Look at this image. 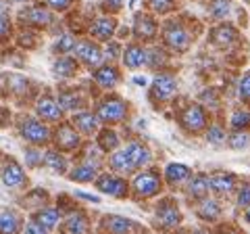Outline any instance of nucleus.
I'll return each mask as SVG.
<instances>
[{
  "label": "nucleus",
  "mask_w": 250,
  "mask_h": 234,
  "mask_svg": "<svg viewBox=\"0 0 250 234\" xmlns=\"http://www.w3.org/2000/svg\"><path fill=\"white\" fill-rule=\"evenodd\" d=\"M48 2V6H52V9L57 11H65L69 4H71V0H46Z\"/></svg>",
  "instance_id": "obj_44"
},
{
  "label": "nucleus",
  "mask_w": 250,
  "mask_h": 234,
  "mask_svg": "<svg viewBox=\"0 0 250 234\" xmlns=\"http://www.w3.org/2000/svg\"><path fill=\"white\" fill-rule=\"evenodd\" d=\"M246 220H248V222H250V211H248V213H246Z\"/></svg>",
  "instance_id": "obj_52"
},
{
  "label": "nucleus",
  "mask_w": 250,
  "mask_h": 234,
  "mask_svg": "<svg viewBox=\"0 0 250 234\" xmlns=\"http://www.w3.org/2000/svg\"><path fill=\"white\" fill-rule=\"evenodd\" d=\"M23 234H48V230L42 228V226L34 220V222H29V224L25 226V230H23Z\"/></svg>",
  "instance_id": "obj_43"
},
{
  "label": "nucleus",
  "mask_w": 250,
  "mask_h": 234,
  "mask_svg": "<svg viewBox=\"0 0 250 234\" xmlns=\"http://www.w3.org/2000/svg\"><path fill=\"white\" fill-rule=\"evenodd\" d=\"M115 27H117V21L113 17H98L96 21L92 23L90 32L96 40H111V36L115 34Z\"/></svg>",
  "instance_id": "obj_14"
},
{
  "label": "nucleus",
  "mask_w": 250,
  "mask_h": 234,
  "mask_svg": "<svg viewBox=\"0 0 250 234\" xmlns=\"http://www.w3.org/2000/svg\"><path fill=\"white\" fill-rule=\"evenodd\" d=\"M225 234H231V232H225Z\"/></svg>",
  "instance_id": "obj_53"
},
{
  "label": "nucleus",
  "mask_w": 250,
  "mask_h": 234,
  "mask_svg": "<svg viewBox=\"0 0 250 234\" xmlns=\"http://www.w3.org/2000/svg\"><path fill=\"white\" fill-rule=\"evenodd\" d=\"M208 11H210V15H213V17L223 19L225 15L229 13V0H213V2H210V6H208Z\"/></svg>",
  "instance_id": "obj_36"
},
{
  "label": "nucleus",
  "mask_w": 250,
  "mask_h": 234,
  "mask_svg": "<svg viewBox=\"0 0 250 234\" xmlns=\"http://www.w3.org/2000/svg\"><path fill=\"white\" fill-rule=\"evenodd\" d=\"M36 113L46 121H61L62 117V107L59 105V100H54L52 96H42L36 103Z\"/></svg>",
  "instance_id": "obj_6"
},
{
  "label": "nucleus",
  "mask_w": 250,
  "mask_h": 234,
  "mask_svg": "<svg viewBox=\"0 0 250 234\" xmlns=\"http://www.w3.org/2000/svg\"><path fill=\"white\" fill-rule=\"evenodd\" d=\"M75 54L77 59L82 61V63H85L88 67H96L100 61H103V52H100V48L94 42L85 40V42H80L75 46Z\"/></svg>",
  "instance_id": "obj_8"
},
{
  "label": "nucleus",
  "mask_w": 250,
  "mask_h": 234,
  "mask_svg": "<svg viewBox=\"0 0 250 234\" xmlns=\"http://www.w3.org/2000/svg\"><path fill=\"white\" fill-rule=\"evenodd\" d=\"M108 163H111V167L115 171H119V174H131L136 167H134V163H131V159L127 157V153L123 151H115L111 155V159H108Z\"/></svg>",
  "instance_id": "obj_24"
},
{
  "label": "nucleus",
  "mask_w": 250,
  "mask_h": 234,
  "mask_svg": "<svg viewBox=\"0 0 250 234\" xmlns=\"http://www.w3.org/2000/svg\"><path fill=\"white\" fill-rule=\"evenodd\" d=\"M121 2L123 0H104V6L111 11H117V9H121Z\"/></svg>",
  "instance_id": "obj_47"
},
{
  "label": "nucleus",
  "mask_w": 250,
  "mask_h": 234,
  "mask_svg": "<svg viewBox=\"0 0 250 234\" xmlns=\"http://www.w3.org/2000/svg\"><path fill=\"white\" fill-rule=\"evenodd\" d=\"M73 123L75 128L83 132V134H94L98 130V117L94 113H88V111H82V113H75L73 115Z\"/></svg>",
  "instance_id": "obj_19"
},
{
  "label": "nucleus",
  "mask_w": 250,
  "mask_h": 234,
  "mask_svg": "<svg viewBox=\"0 0 250 234\" xmlns=\"http://www.w3.org/2000/svg\"><path fill=\"white\" fill-rule=\"evenodd\" d=\"M96 186L100 192L104 194H111V197H117V199H123L127 197V182L123 180L119 176H111V174H103L96 180Z\"/></svg>",
  "instance_id": "obj_4"
},
{
  "label": "nucleus",
  "mask_w": 250,
  "mask_h": 234,
  "mask_svg": "<svg viewBox=\"0 0 250 234\" xmlns=\"http://www.w3.org/2000/svg\"><path fill=\"white\" fill-rule=\"evenodd\" d=\"M69 178L75 182H92L96 178V163H83V165H77Z\"/></svg>",
  "instance_id": "obj_29"
},
{
  "label": "nucleus",
  "mask_w": 250,
  "mask_h": 234,
  "mask_svg": "<svg viewBox=\"0 0 250 234\" xmlns=\"http://www.w3.org/2000/svg\"><path fill=\"white\" fill-rule=\"evenodd\" d=\"M59 105L62 109H75L77 105H80V98H77V94H61L59 96Z\"/></svg>",
  "instance_id": "obj_40"
},
{
  "label": "nucleus",
  "mask_w": 250,
  "mask_h": 234,
  "mask_svg": "<svg viewBox=\"0 0 250 234\" xmlns=\"http://www.w3.org/2000/svg\"><path fill=\"white\" fill-rule=\"evenodd\" d=\"M231 128L236 132H246L250 128V111H236L231 115Z\"/></svg>",
  "instance_id": "obj_34"
},
{
  "label": "nucleus",
  "mask_w": 250,
  "mask_h": 234,
  "mask_svg": "<svg viewBox=\"0 0 250 234\" xmlns=\"http://www.w3.org/2000/svg\"><path fill=\"white\" fill-rule=\"evenodd\" d=\"M134 34L138 38H142V40H150V38H154V34H156L154 19L148 17V15H138L136 21H134Z\"/></svg>",
  "instance_id": "obj_18"
},
{
  "label": "nucleus",
  "mask_w": 250,
  "mask_h": 234,
  "mask_svg": "<svg viewBox=\"0 0 250 234\" xmlns=\"http://www.w3.org/2000/svg\"><path fill=\"white\" fill-rule=\"evenodd\" d=\"M134 190L138 197H154L161 190V180L154 171H142L134 178Z\"/></svg>",
  "instance_id": "obj_3"
},
{
  "label": "nucleus",
  "mask_w": 250,
  "mask_h": 234,
  "mask_svg": "<svg viewBox=\"0 0 250 234\" xmlns=\"http://www.w3.org/2000/svg\"><path fill=\"white\" fill-rule=\"evenodd\" d=\"M77 71V63L71 57H61L59 61H54V73L62 77H71Z\"/></svg>",
  "instance_id": "obj_31"
},
{
  "label": "nucleus",
  "mask_w": 250,
  "mask_h": 234,
  "mask_svg": "<svg viewBox=\"0 0 250 234\" xmlns=\"http://www.w3.org/2000/svg\"><path fill=\"white\" fill-rule=\"evenodd\" d=\"M165 42L173 50H186L188 46H190V34H188L182 25L171 23V25L165 29Z\"/></svg>",
  "instance_id": "obj_7"
},
{
  "label": "nucleus",
  "mask_w": 250,
  "mask_h": 234,
  "mask_svg": "<svg viewBox=\"0 0 250 234\" xmlns=\"http://www.w3.org/2000/svg\"><path fill=\"white\" fill-rule=\"evenodd\" d=\"M207 140H208L210 144H223V142H225V132L219 128V126L208 128V132H207Z\"/></svg>",
  "instance_id": "obj_38"
},
{
  "label": "nucleus",
  "mask_w": 250,
  "mask_h": 234,
  "mask_svg": "<svg viewBox=\"0 0 250 234\" xmlns=\"http://www.w3.org/2000/svg\"><path fill=\"white\" fill-rule=\"evenodd\" d=\"M9 32H11L9 19H6L4 15H0V38H6V36H9Z\"/></svg>",
  "instance_id": "obj_45"
},
{
  "label": "nucleus",
  "mask_w": 250,
  "mask_h": 234,
  "mask_svg": "<svg viewBox=\"0 0 250 234\" xmlns=\"http://www.w3.org/2000/svg\"><path fill=\"white\" fill-rule=\"evenodd\" d=\"M44 163L48 165L52 171H59V174H62L65 171V167H67V161H65V157L59 153V151H48L44 155Z\"/></svg>",
  "instance_id": "obj_32"
},
{
  "label": "nucleus",
  "mask_w": 250,
  "mask_h": 234,
  "mask_svg": "<svg viewBox=\"0 0 250 234\" xmlns=\"http://www.w3.org/2000/svg\"><path fill=\"white\" fill-rule=\"evenodd\" d=\"M36 222L46 230H52L54 226L61 222V211L59 209H40L36 213Z\"/></svg>",
  "instance_id": "obj_27"
},
{
  "label": "nucleus",
  "mask_w": 250,
  "mask_h": 234,
  "mask_svg": "<svg viewBox=\"0 0 250 234\" xmlns=\"http://www.w3.org/2000/svg\"><path fill=\"white\" fill-rule=\"evenodd\" d=\"M62 234H90V224L88 217L83 213H71L62 224Z\"/></svg>",
  "instance_id": "obj_16"
},
{
  "label": "nucleus",
  "mask_w": 250,
  "mask_h": 234,
  "mask_svg": "<svg viewBox=\"0 0 250 234\" xmlns=\"http://www.w3.org/2000/svg\"><path fill=\"white\" fill-rule=\"evenodd\" d=\"M196 211H198V215L202 217V220L213 222V220L219 217V213H221V207H219V203L213 201V199H202Z\"/></svg>",
  "instance_id": "obj_28"
},
{
  "label": "nucleus",
  "mask_w": 250,
  "mask_h": 234,
  "mask_svg": "<svg viewBox=\"0 0 250 234\" xmlns=\"http://www.w3.org/2000/svg\"><path fill=\"white\" fill-rule=\"evenodd\" d=\"M150 9L156 13H167L171 6H173V0H148Z\"/></svg>",
  "instance_id": "obj_39"
},
{
  "label": "nucleus",
  "mask_w": 250,
  "mask_h": 234,
  "mask_svg": "<svg viewBox=\"0 0 250 234\" xmlns=\"http://www.w3.org/2000/svg\"><path fill=\"white\" fill-rule=\"evenodd\" d=\"M21 136L31 144H44L50 140V130L46 123L29 117V119H25L21 123Z\"/></svg>",
  "instance_id": "obj_2"
},
{
  "label": "nucleus",
  "mask_w": 250,
  "mask_h": 234,
  "mask_svg": "<svg viewBox=\"0 0 250 234\" xmlns=\"http://www.w3.org/2000/svg\"><path fill=\"white\" fill-rule=\"evenodd\" d=\"M94 80L103 86V88H113V86H117V82H119V71H117L115 67H111V65H104V67L96 69Z\"/></svg>",
  "instance_id": "obj_22"
},
{
  "label": "nucleus",
  "mask_w": 250,
  "mask_h": 234,
  "mask_svg": "<svg viewBox=\"0 0 250 234\" xmlns=\"http://www.w3.org/2000/svg\"><path fill=\"white\" fill-rule=\"evenodd\" d=\"M182 126L188 132H200L207 128V113L205 109L198 107V105H192L188 107L186 111L182 113Z\"/></svg>",
  "instance_id": "obj_5"
},
{
  "label": "nucleus",
  "mask_w": 250,
  "mask_h": 234,
  "mask_svg": "<svg viewBox=\"0 0 250 234\" xmlns=\"http://www.w3.org/2000/svg\"><path fill=\"white\" fill-rule=\"evenodd\" d=\"M190 176H192V169L188 165H184V163H171V165H167V169H165V178H167L169 184H182Z\"/></svg>",
  "instance_id": "obj_21"
},
{
  "label": "nucleus",
  "mask_w": 250,
  "mask_h": 234,
  "mask_svg": "<svg viewBox=\"0 0 250 234\" xmlns=\"http://www.w3.org/2000/svg\"><path fill=\"white\" fill-rule=\"evenodd\" d=\"M117 144H119V138H117V134L113 130H103L98 136V146L103 151H113L117 149Z\"/></svg>",
  "instance_id": "obj_33"
},
{
  "label": "nucleus",
  "mask_w": 250,
  "mask_h": 234,
  "mask_svg": "<svg viewBox=\"0 0 250 234\" xmlns=\"http://www.w3.org/2000/svg\"><path fill=\"white\" fill-rule=\"evenodd\" d=\"M104 228L111 234H127L131 228H134V224H131L127 217L108 215V217H104Z\"/></svg>",
  "instance_id": "obj_23"
},
{
  "label": "nucleus",
  "mask_w": 250,
  "mask_h": 234,
  "mask_svg": "<svg viewBox=\"0 0 250 234\" xmlns=\"http://www.w3.org/2000/svg\"><path fill=\"white\" fill-rule=\"evenodd\" d=\"M2 182L9 186V188H19V186L25 182V171H23L19 163L9 161L2 167Z\"/></svg>",
  "instance_id": "obj_12"
},
{
  "label": "nucleus",
  "mask_w": 250,
  "mask_h": 234,
  "mask_svg": "<svg viewBox=\"0 0 250 234\" xmlns=\"http://www.w3.org/2000/svg\"><path fill=\"white\" fill-rule=\"evenodd\" d=\"M125 153H127V157L131 159L136 169L144 167L146 163H150V151H148V146H144L142 142H129L125 146Z\"/></svg>",
  "instance_id": "obj_17"
},
{
  "label": "nucleus",
  "mask_w": 250,
  "mask_h": 234,
  "mask_svg": "<svg viewBox=\"0 0 250 234\" xmlns=\"http://www.w3.org/2000/svg\"><path fill=\"white\" fill-rule=\"evenodd\" d=\"M236 29H233L231 25H219L213 29V42L219 44V46H228L231 44L233 40H236Z\"/></svg>",
  "instance_id": "obj_30"
},
{
  "label": "nucleus",
  "mask_w": 250,
  "mask_h": 234,
  "mask_svg": "<svg viewBox=\"0 0 250 234\" xmlns=\"http://www.w3.org/2000/svg\"><path fill=\"white\" fill-rule=\"evenodd\" d=\"M21 17H23V21L31 23V25H48V23L52 21L50 13L46 11V9H42V6H34V9H27L25 13L21 15Z\"/></svg>",
  "instance_id": "obj_25"
},
{
  "label": "nucleus",
  "mask_w": 250,
  "mask_h": 234,
  "mask_svg": "<svg viewBox=\"0 0 250 234\" xmlns=\"http://www.w3.org/2000/svg\"><path fill=\"white\" fill-rule=\"evenodd\" d=\"M208 180H210V190L217 192V194H228L233 190V186H236V176L225 174V171H217V174H213Z\"/></svg>",
  "instance_id": "obj_15"
},
{
  "label": "nucleus",
  "mask_w": 250,
  "mask_h": 234,
  "mask_svg": "<svg viewBox=\"0 0 250 234\" xmlns=\"http://www.w3.org/2000/svg\"><path fill=\"white\" fill-rule=\"evenodd\" d=\"M19 232V217L15 211H0V234H17Z\"/></svg>",
  "instance_id": "obj_26"
},
{
  "label": "nucleus",
  "mask_w": 250,
  "mask_h": 234,
  "mask_svg": "<svg viewBox=\"0 0 250 234\" xmlns=\"http://www.w3.org/2000/svg\"><path fill=\"white\" fill-rule=\"evenodd\" d=\"M134 84H138V86H146V77H144V75H142V77L136 75V77H134Z\"/></svg>",
  "instance_id": "obj_50"
},
{
  "label": "nucleus",
  "mask_w": 250,
  "mask_h": 234,
  "mask_svg": "<svg viewBox=\"0 0 250 234\" xmlns=\"http://www.w3.org/2000/svg\"><path fill=\"white\" fill-rule=\"evenodd\" d=\"M194 234H208V232H205V230H196V232H194Z\"/></svg>",
  "instance_id": "obj_51"
},
{
  "label": "nucleus",
  "mask_w": 250,
  "mask_h": 234,
  "mask_svg": "<svg viewBox=\"0 0 250 234\" xmlns=\"http://www.w3.org/2000/svg\"><path fill=\"white\" fill-rule=\"evenodd\" d=\"M54 140H57V146L61 151H73L80 146V136H77V132L71 126H61L57 130Z\"/></svg>",
  "instance_id": "obj_13"
},
{
  "label": "nucleus",
  "mask_w": 250,
  "mask_h": 234,
  "mask_svg": "<svg viewBox=\"0 0 250 234\" xmlns=\"http://www.w3.org/2000/svg\"><path fill=\"white\" fill-rule=\"evenodd\" d=\"M123 63L127 65L129 69L142 67L144 63H148V50L144 48V46H140V44L127 46V48H125V52H123Z\"/></svg>",
  "instance_id": "obj_11"
},
{
  "label": "nucleus",
  "mask_w": 250,
  "mask_h": 234,
  "mask_svg": "<svg viewBox=\"0 0 250 234\" xmlns=\"http://www.w3.org/2000/svg\"><path fill=\"white\" fill-rule=\"evenodd\" d=\"M238 205L240 207H248L250 205V182L240 188V192H238Z\"/></svg>",
  "instance_id": "obj_42"
},
{
  "label": "nucleus",
  "mask_w": 250,
  "mask_h": 234,
  "mask_svg": "<svg viewBox=\"0 0 250 234\" xmlns=\"http://www.w3.org/2000/svg\"><path fill=\"white\" fill-rule=\"evenodd\" d=\"M175 90H177V82L171 75L161 73V75L154 77V82H152V94H154V98L167 100V98H171L175 94Z\"/></svg>",
  "instance_id": "obj_9"
},
{
  "label": "nucleus",
  "mask_w": 250,
  "mask_h": 234,
  "mask_svg": "<svg viewBox=\"0 0 250 234\" xmlns=\"http://www.w3.org/2000/svg\"><path fill=\"white\" fill-rule=\"evenodd\" d=\"M75 38L71 36V34H62V36H59V40H57V44H54V50H59V52H71V50H75Z\"/></svg>",
  "instance_id": "obj_35"
},
{
  "label": "nucleus",
  "mask_w": 250,
  "mask_h": 234,
  "mask_svg": "<svg viewBox=\"0 0 250 234\" xmlns=\"http://www.w3.org/2000/svg\"><path fill=\"white\" fill-rule=\"evenodd\" d=\"M228 142H229L231 149H246L250 144V134L248 132H233Z\"/></svg>",
  "instance_id": "obj_37"
},
{
  "label": "nucleus",
  "mask_w": 250,
  "mask_h": 234,
  "mask_svg": "<svg viewBox=\"0 0 250 234\" xmlns=\"http://www.w3.org/2000/svg\"><path fill=\"white\" fill-rule=\"evenodd\" d=\"M27 157H29V165H38V161H42V155H36L34 151H27Z\"/></svg>",
  "instance_id": "obj_48"
},
{
  "label": "nucleus",
  "mask_w": 250,
  "mask_h": 234,
  "mask_svg": "<svg viewBox=\"0 0 250 234\" xmlns=\"http://www.w3.org/2000/svg\"><path fill=\"white\" fill-rule=\"evenodd\" d=\"M156 220L163 226H167V228H173V226L182 222V213H179V209L171 201H165L156 207Z\"/></svg>",
  "instance_id": "obj_10"
},
{
  "label": "nucleus",
  "mask_w": 250,
  "mask_h": 234,
  "mask_svg": "<svg viewBox=\"0 0 250 234\" xmlns=\"http://www.w3.org/2000/svg\"><path fill=\"white\" fill-rule=\"evenodd\" d=\"M75 197L85 199V201H92V203H100V199H98V197H92V194H88V192H75Z\"/></svg>",
  "instance_id": "obj_49"
},
{
  "label": "nucleus",
  "mask_w": 250,
  "mask_h": 234,
  "mask_svg": "<svg viewBox=\"0 0 250 234\" xmlns=\"http://www.w3.org/2000/svg\"><path fill=\"white\" fill-rule=\"evenodd\" d=\"M240 96L250 103V71L242 75V82H240Z\"/></svg>",
  "instance_id": "obj_41"
},
{
  "label": "nucleus",
  "mask_w": 250,
  "mask_h": 234,
  "mask_svg": "<svg viewBox=\"0 0 250 234\" xmlns=\"http://www.w3.org/2000/svg\"><path fill=\"white\" fill-rule=\"evenodd\" d=\"M106 57H108V59H117V57H119V46H117V44H108Z\"/></svg>",
  "instance_id": "obj_46"
},
{
  "label": "nucleus",
  "mask_w": 250,
  "mask_h": 234,
  "mask_svg": "<svg viewBox=\"0 0 250 234\" xmlns=\"http://www.w3.org/2000/svg\"><path fill=\"white\" fill-rule=\"evenodd\" d=\"M125 113H127V105H125L121 98H106L96 109L98 121H104V123H117V121H121L123 117H125Z\"/></svg>",
  "instance_id": "obj_1"
},
{
  "label": "nucleus",
  "mask_w": 250,
  "mask_h": 234,
  "mask_svg": "<svg viewBox=\"0 0 250 234\" xmlns=\"http://www.w3.org/2000/svg\"><path fill=\"white\" fill-rule=\"evenodd\" d=\"M208 188H210L208 176L198 174V176H192L190 184H188V194L194 197V199H205L207 194H208Z\"/></svg>",
  "instance_id": "obj_20"
}]
</instances>
